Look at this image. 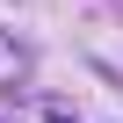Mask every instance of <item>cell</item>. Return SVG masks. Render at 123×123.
I'll use <instances>...</instances> for the list:
<instances>
[{
  "label": "cell",
  "instance_id": "1",
  "mask_svg": "<svg viewBox=\"0 0 123 123\" xmlns=\"http://www.w3.org/2000/svg\"><path fill=\"white\" fill-rule=\"evenodd\" d=\"M43 123H80V116H73V109H58V101H51V109H43Z\"/></svg>",
  "mask_w": 123,
  "mask_h": 123
}]
</instances>
